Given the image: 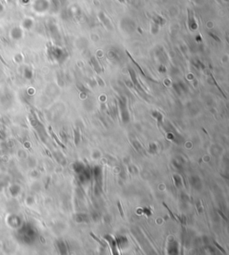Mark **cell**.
I'll return each mask as SVG.
<instances>
[{
  "label": "cell",
  "mask_w": 229,
  "mask_h": 255,
  "mask_svg": "<svg viewBox=\"0 0 229 255\" xmlns=\"http://www.w3.org/2000/svg\"><path fill=\"white\" fill-rule=\"evenodd\" d=\"M218 213H219V214H220V216H221V217H223V218H224V219H225V220H226V221H227V217H226V216H225V215H224V214H223V213H222V212H221V211H218Z\"/></svg>",
  "instance_id": "7"
},
{
  "label": "cell",
  "mask_w": 229,
  "mask_h": 255,
  "mask_svg": "<svg viewBox=\"0 0 229 255\" xmlns=\"http://www.w3.org/2000/svg\"><path fill=\"white\" fill-rule=\"evenodd\" d=\"M214 244H215V246H216V248H217V249H218V250H219V251H220V252H221L222 253H224V254H227V253H226V251L224 250V248H223V247H222V246H221L220 244H218V243H217V242L214 241Z\"/></svg>",
  "instance_id": "2"
},
{
  "label": "cell",
  "mask_w": 229,
  "mask_h": 255,
  "mask_svg": "<svg viewBox=\"0 0 229 255\" xmlns=\"http://www.w3.org/2000/svg\"><path fill=\"white\" fill-rule=\"evenodd\" d=\"M117 206H118V209H119V212H120L121 217H125V214H124V210H123V209H122V206H121L120 202H117Z\"/></svg>",
  "instance_id": "4"
},
{
  "label": "cell",
  "mask_w": 229,
  "mask_h": 255,
  "mask_svg": "<svg viewBox=\"0 0 229 255\" xmlns=\"http://www.w3.org/2000/svg\"><path fill=\"white\" fill-rule=\"evenodd\" d=\"M90 235H91V237H92V238H93V239H94L95 241H97V242H99L100 244H101L102 246H105V245H104V243L101 242V240H100V239H99V238H98V237H97V236H96L95 235H93V234L91 233V234H90Z\"/></svg>",
  "instance_id": "5"
},
{
  "label": "cell",
  "mask_w": 229,
  "mask_h": 255,
  "mask_svg": "<svg viewBox=\"0 0 229 255\" xmlns=\"http://www.w3.org/2000/svg\"><path fill=\"white\" fill-rule=\"evenodd\" d=\"M49 131H50V133H51V134H52V136H53V138H54V139L56 140V142H57V143L59 144V146H61V147H62L63 149H64V150H65V146H64V144H62V143L60 142V140H58V139H57V138L56 137V135H55V133H54L52 132V130H51V129H50V127H49Z\"/></svg>",
  "instance_id": "1"
},
{
  "label": "cell",
  "mask_w": 229,
  "mask_h": 255,
  "mask_svg": "<svg viewBox=\"0 0 229 255\" xmlns=\"http://www.w3.org/2000/svg\"><path fill=\"white\" fill-rule=\"evenodd\" d=\"M163 205H164V206H165V208L167 209V210H168V212H169V214H170V216H171V217H172L173 219H175V220H176V218L175 217V216H174V214L172 213V211H171V210H170V209H168V207H167V206H166V205H165V203H163Z\"/></svg>",
  "instance_id": "6"
},
{
  "label": "cell",
  "mask_w": 229,
  "mask_h": 255,
  "mask_svg": "<svg viewBox=\"0 0 229 255\" xmlns=\"http://www.w3.org/2000/svg\"><path fill=\"white\" fill-rule=\"evenodd\" d=\"M210 36H211V37H213V38H215V39H216V41H219V38H217V37H216V36H215V35H214V34H212V33H210Z\"/></svg>",
  "instance_id": "8"
},
{
  "label": "cell",
  "mask_w": 229,
  "mask_h": 255,
  "mask_svg": "<svg viewBox=\"0 0 229 255\" xmlns=\"http://www.w3.org/2000/svg\"><path fill=\"white\" fill-rule=\"evenodd\" d=\"M75 145L77 146L79 141H80V132L76 129H75Z\"/></svg>",
  "instance_id": "3"
}]
</instances>
